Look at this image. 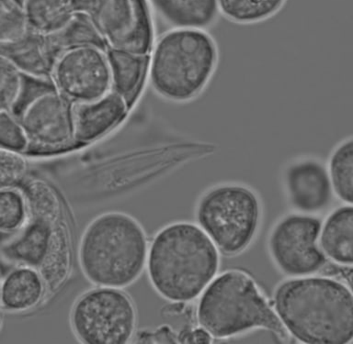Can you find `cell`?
Listing matches in <instances>:
<instances>
[{"label":"cell","mask_w":353,"mask_h":344,"mask_svg":"<svg viewBox=\"0 0 353 344\" xmlns=\"http://www.w3.org/2000/svg\"><path fill=\"white\" fill-rule=\"evenodd\" d=\"M274 310L286 332L301 343L352 341V292L341 281L311 275L284 281L276 288Z\"/></svg>","instance_id":"obj_1"},{"label":"cell","mask_w":353,"mask_h":344,"mask_svg":"<svg viewBox=\"0 0 353 344\" xmlns=\"http://www.w3.org/2000/svg\"><path fill=\"white\" fill-rule=\"evenodd\" d=\"M219 266V250L207 234L198 225L179 222L165 226L154 235L145 269L160 297L185 304L201 296Z\"/></svg>","instance_id":"obj_2"},{"label":"cell","mask_w":353,"mask_h":344,"mask_svg":"<svg viewBox=\"0 0 353 344\" xmlns=\"http://www.w3.org/2000/svg\"><path fill=\"white\" fill-rule=\"evenodd\" d=\"M219 60L217 41L207 30L172 28L152 46L149 84L160 98L188 103L200 98L209 87Z\"/></svg>","instance_id":"obj_3"},{"label":"cell","mask_w":353,"mask_h":344,"mask_svg":"<svg viewBox=\"0 0 353 344\" xmlns=\"http://www.w3.org/2000/svg\"><path fill=\"white\" fill-rule=\"evenodd\" d=\"M148 241L131 215L105 212L88 223L80 237L79 263L88 282L125 288L145 271Z\"/></svg>","instance_id":"obj_4"},{"label":"cell","mask_w":353,"mask_h":344,"mask_svg":"<svg viewBox=\"0 0 353 344\" xmlns=\"http://www.w3.org/2000/svg\"><path fill=\"white\" fill-rule=\"evenodd\" d=\"M200 297L198 323L212 337L230 338L254 329L288 335L274 308L244 272L232 270L215 277Z\"/></svg>","instance_id":"obj_5"},{"label":"cell","mask_w":353,"mask_h":344,"mask_svg":"<svg viewBox=\"0 0 353 344\" xmlns=\"http://www.w3.org/2000/svg\"><path fill=\"white\" fill-rule=\"evenodd\" d=\"M196 219L219 252L236 255L247 249L255 238L261 204L255 192L247 186L220 184L201 198Z\"/></svg>","instance_id":"obj_6"},{"label":"cell","mask_w":353,"mask_h":344,"mask_svg":"<svg viewBox=\"0 0 353 344\" xmlns=\"http://www.w3.org/2000/svg\"><path fill=\"white\" fill-rule=\"evenodd\" d=\"M69 319L74 336L85 344H126L137 332V308L121 288L88 289L72 305Z\"/></svg>","instance_id":"obj_7"},{"label":"cell","mask_w":353,"mask_h":344,"mask_svg":"<svg viewBox=\"0 0 353 344\" xmlns=\"http://www.w3.org/2000/svg\"><path fill=\"white\" fill-rule=\"evenodd\" d=\"M103 39L108 49L149 55L154 27L146 0H74Z\"/></svg>","instance_id":"obj_8"},{"label":"cell","mask_w":353,"mask_h":344,"mask_svg":"<svg viewBox=\"0 0 353 344\" xmlns=\"http://www.w3.org/2000/svg\"><path fill=\"white\" fill-rule=\"evenodd\" d=\"M322 220L307 214L283 217L270 234L269 247L276 266L292 277H308L324 268L327 258L319 246Z\"/></svg>","instance_id":"obj_9"},{"label":"cell","mask_w":353,"mask_h":344,"mask_svg":"<svg viewBox=\"0 0 353 344\" xmlns=\"http://www.w3.org/2000/svg\"><path fill=\"white\" fill-rule=\"evenodd\" d=\"M107 51L76 47L59 55L51 80L57 92L73 104L96 100L112 90Z\"/></svg>","instance_id":"obj_10"},{"label":"cell","mask_w":353,"mask_h":344,"mask_svg":"<svg viewBox=\"0 0 353 344\" xmlns=\"http://www.w3.org/2000/svg\"><path fill=\"white\" fill-rule=\"evenodd\" d=\"M18 118L29 147L54 150L74 142V104L55 89L33 98Z\"/></svg>","instance_id":"obj_11"},{"label":"cell","mask_w":353,"mask_h":344,"mask_svg":"<svg viewBox=\"0 0 353 344\" xmlns=\"http://www.w3.org/2000/svg\"><path fill=\"white\" fill-rule=\"evenodd\" d=\"M283 183L292 208L299 213H321L332 202L327 165L320 160L305 157L292 161L284 169Z\"/></svg>","instance_id":"obj_12"},{"label":"cell","mask_w":353,"mask_h":344,"mask_svg":"<svg viewBox=\"0 0 353 344\" xmlns=\"http://www.w3.org/2000/svg\"><path fill=\"white\" fill-rule=\"evenodd\" d=\"M62 54L51 36L27 29L13 40L0 43V54L23 76L37 79H51L55 63Z\"/></svg>","instance_id":"obj_13"},{"label":"cell","mask_w":353,"mask_h":344,"mask_svg":"<svg viewBox=\"0 0 353 344\" xmlns=\"http://www.w3.org/2000/svg\"><path fill=\"white\" fill-rule=\"evenodd\" d=\"M130 105L110 91L96 100L74 104V142H95L114 129L128 113Z\"/></svg>","instance_id":"obj_14"},{"label":"cell","mask_w":353,"mask_h":344,"mask_svg":"<svg viewBox=\"0 0 353 344\" xmlns=\"http://www.w3.org/2000/svg\"><path fill=\"white\" fill-rule=\"evenodd\" d=\"M55 225L43 220L27 219L22 228L16 231L17 235L3 245V257L17 266L40 268L51 245Z\"/></svg>","instance_id":"obj_15"},{"label":"cell","mask_w":353,"mask_h":344,"mask_svg":"<svg viewBox=\"0 0 353 344\" xmlns=\"http://www.w3.org/2000/svg\"><path fill=\"white\" fill-rule=\"evenodd\" d=\"M46 289L38 269L18 266L3 277L0 307L13 312L32 310L43 299Z\"/></svg>","instance_id":"obj_16"},{"label":"cell","mask_w":353,"mask_h":344,"mask_svg":"<svg viewBox=\"0 0 353 344\" xmlns=\"http://www.w3.org/2000/svg\"><path fill=\"white\" fill-rule=\"evenodd\" d=\"M172 28L208 30L219 18L217 0H148Z\"/></svg>","instance_id":"obj_17"},{"label":"cell","mask_w":353,"mask_h":344,"mask_svg":"<svg viewBox=\"0 0 353 344\" xmlns=\"http://www.w3.org/2000/svg\"><path fill=\"white\" fill-rule=\"evenodd\" d=\"M322 252L339 266L353 263V208L345 205L335 209L322 223L319 239Z\"/></svg>","instance_id":"obj_18"},{"label":"cell","mask_w":353,"mask_h":344,"mask_svg":"<svg viewBox=\"0 0 353 344\" xmlns=\"http://www.w3.org/2000/svg\"><path fill=\"white\" fill-rule=\"evenodd\" d=\"M112 92L123 98L129 105L137 98L148 76L149 55L120 49H108Z\"/></svg>","instance_id":"obj_19"},{"label":"cell","mask_w":353,"mask_h":344,"mask_svg":"<svg viewBox=\"0 0 353 344\" xmlns=\"http://www.w3.org/2000/svg\"><path fill=\"white\" fill-rule=\"evenodd\" d=\"M28 29L51 36L65 29L77 15L74 0H22Z\"/></svg>","instance_id":"obj_20"},{"label":"cell","mask_w":353,"mask_h":344,"mask_svg":"<svg viewBox=\"0 0 353 344\" xmlns=\"http://www.w3.org/2000/svg\"><path fill=\"white\" fill-rule=\"evenodd\" d=\"M19 189L26 204L28 219L43 220L54 225L60 222L62 206L48 183L41 179L26 178Z\"/></svg>","instance_id":"obj_21"},{"label":"cell","mask_w":353,"mask_h":344,"mask_svg":"<svg viewBox=\"0 0 353 344\" xmlns=\"http://www.w3.org/2000/svg\"><path fill=\"white\" fill-rule=\"evenodd\" d=\"M287 0H217L220 16L239 25L261 23L277 15Z\"/></svg>","instance_id":"obj_22"},{"label":"cell","mask_w":353,"mask_h":344,"mask_svg":"<svg viewBox=\"0 0 353 344\" xmlns=\"http://www.w3.org/2000/svg\"><path fill=\"white\" fill-rule=\"evenodd\" d=\"M334 194L341 201L353 202V140H342L330 154L327 165Z\"/></svg>","instance_id":"obj_23"},{"label":"cell","mask_w":353,"mask_h":344,"mask_svg":"<svg viewBox=\"0 0 353 344\" xmlns=\"http://www.w3.org/2000/svg\"><path fill=\"white\" fill-rule=\"evenodd\" d=\"M70 261V250L65 226L59 222L55 225L51 245L43 264L38 269L46 283V288H57L68 275Z\"/></svg>","instance_id":"obj_24"},{"label":"cell","mask_w":353,"mask_h":344,"mask_svg":"<svg viewBox=\"0 0 353 344\" xmlns=\"http://www.w3.org/2000/svg\"><path fill=\"white\" fill-rule=\"evenodd\" d=\"M51 38L61 52L82 46L98 47L105 51L108 50L103 39L97 32L90 19L80 12L77 13L65 29L57 34L51 35Z\"/></svg>","instance_id":"obj_25"},{"label":"cell","mask_w":353,"mask_h":344,"mask_svg":"<svg viewBox=\"0 0 353 344\" xmlns=\"http://www.w3.org/2000/svg\"><path fill=\"white\" fill-rule=\"evenodd\" d=\"M27 219L26 204L21 190L0 189V231L16 233Z\"/></svg>","instance_id":"obj_26"},{"label":"cell","mask_w":353,"mask_h":344,"mask_svg":"<svg viewBox=\"0 0 353 344\" xmlns=\"http://www.w3.org/2000/svg\"><path fill=\"white\" fill-rule=\"evenodd\" d=\"M23 76L0 54V112L11 111L21 96Z\"/></svg>","instance_id":"obj_27"},{"label":"cell","mask_w":353,"mask_h":344,"mask_svg":"<svg viewBox=\"0 0 353 344\" xmlns=\"http://www.w3.org/2000/svg\"><path fill=\"white\" fill-rule=\"evenodd\" d=\"M27 172V161L21 153L0 148V189H19Z\"/></svg>","instance_id":"obj_28"},{"label":"cell","mask_w":353,"mask_h":344,"mask_svg":"<svg viewBox=\"0 0 353 344\" xmlns=\"http://www.w3.org/2000/svg\"><path fill=\"white\" fill-rule=\"evenodd\" d=\"M27 29L21 3L18 0H0V43L18 38Z\"/></svg>","instance_id":"obj_29"},{"label":"cell","mask_w":353,"mask_h":344,"mask_svg":"<svg viewBox=\"0 0 353 344\" xmlns=\"http://www.w3.org/2000/svg\"><path fill=\"white\" fill-rule=\"evenodd\" d=\"M0 148L21 153L29 148L19 118L11 111L0 112Z\"/></svg>","instance_id":"obj_30"},{"label":"cell","mask_w":353,"mask_h":344,"mask_svg":"<svg viewBox=\"0 0 353 344\" xmlns=\"http://www.w3.org/2000/svg\"><path fill=\"white\" fill-rule=\"evenodd\" d=\"M137 338H139L137 343H176L178 336L176 333L168 326L160 327L156 332H139L137 333Z\"/></svg>","instance_id":"obj_31"},{"label":"cell","mask_w":353,"mask_h":344,"mask_svg":"<svg viewBox=\"0 0 353 344\" xmlns=\"http://www.w3.org/2000/svg\"><path fill=\"white\" fill-rule=\"evenodd\" d=\"M178 341L181 343H212V336L203 327L194 329H184L179 333Z\"/></svg>","instance_id":"obj_32"},{"label":"cell","mask_w":353,"mask_h":344,"mask_svg":"<svg viewBox=\"0 0 353 344\" xmlns=\"http://www.w3.org/2000/svg\"><path fill=\"white\" fill-rule=\"evenodd\" d=\"M2 280H3L2 272H1V271H0V286H1Z\"/></svg>","instance_id":"obj_33"},{"label":"cell","mask_w":353,"mask_h":344,"mask_svg":"<svg viewBox=\"0 0 353 344\" xmlns=\"http://www.w3.org/2000/svg\"><path fill=\"white\" fill-rule=\"evenodd\" d=\"M1 323H2L1 316H0V329H1Z\"/></svg>","instance_id":"obj_34"}]
</instances>
